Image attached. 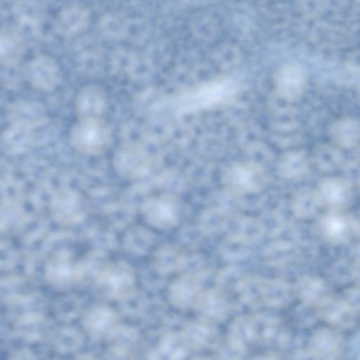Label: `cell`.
Here are the masks:
<instances>
[{
  "mask_svg": "<svg viewBox=\"0 0 360 360\" xmlns=\"http://www.w3.org/2000/svg\"><path fill=\"white\" fill-rule=\"evenodd\" d=\"M13 12L17 22L16 30L23 40L39 36L44 13L41 6L35 0H18Z\"/></svg>",
  "mask_w": 360,
  "mask_h": 360,
  "instance_id": "obj_10",
  "label": "cell"
},
{
  "mask_svg": "<svg viewBox=\"0 0 360 360\" xmlns=\"http://www.w3.org/2000/svg\"><path fill=\"white\" fill-rule=\"evenodd\" d=\"M358 184H359V188L360 189V176H359V183Z\"/></svg>",
  "mask_w": 360,
  "mask_h": 360,
  "instance_id": "obj_27",
  "label": "cell"
},
{
  "mask_svg": "<svg viewBox=\"0 0 360 360\" xmlns=\"http://www.w3.org/2000/svg\"><path fill=\"white\" fill-rule=\"evenodd\" d=\"M317 231L326 242L333 244H344L357 233L355 217L344 210L328 211L319 219Z\"/></svg>",
  "mask_w": 360,
  "mask_h": 360,
  "instance_id": "obj_7",
  "label": "cell"
},
{
  "mask_svg": "<svg viewBox=\"0 0 360 360\" xmlns=\"http://www.w3.org/2000/svg\"><path fill=\"white\" fill-rule=\"evenodd\" d=\"M320 208L321 206L314 188H301L292 199V209L294 213L302 219L314 217Z\"/></svg>",
  "mask_w": 360,
  "mask_h": 360,
  "instance_id": "obj_20",
  "label": "cell"
},
{
  "mask_svg": "<svg viewBox=\"0 0 360 360\" xmlns=\"http://www.w3.org/2000/svg\"><path fill=\"white\" fill-rule=\"evenodd\" d=\"M113 162L118 174L129 179L141 175L146 165V158L142 148L132 143L122 144L119 147Z\"/></svg>",
  "mask_w": 360,
  "mask_h": 360,
  "instance_id": "obj_12",
  "label": "cell"
},
{
  "mask_svg": "<svg viewBox=\"0 0 360 360\" xmlns=\"http://www.w3.org/2000/svg\"><path fill=\"white\" fill-rule=\"evenodd\" d=\"M103 56L100 51L95 50L84 51L78 58V64L79 66L86 69L87 67H95L98 69L103 65ZM83 68V69H84Z\"/></svg>",
  "mask_w": 360,
  "mask_h": 360,
  "instance_id": "obj_23",
  "label": "cell"
},
{
  "mask_svg": "<svg viewBox=\"0 0 360 360\" xmlns=\"http://www.w3.org/2000/svg\"><path fill=\"white\" fill-rule=\"evenodd\" d=\"M350 276L355 281L356 284L360 285V259H356L352 264L350 267Z\"/></svg>",
  "mask_w": 360,
  "mask_h": 360,
  "instance_id": "obj_25",
  "label": "cell"
},
{
  "mask_svg": "<svg viewBox=\"0 0 360 360\" xmlns=\"http://www.w3.org/2000/svg\"><path fill=\"white\" fill-rule=\"evenodd\" d=\"M310 155L300 149H292L283 153L279 158L277 171L286 180H295L304 176L309 168Z\"/></svg>",
  "mask_w": 360,
  "mask_h": 360,
  "instance_id": "obj_16",
  "label": "cell"
},
{
  "mask_svg": "<svg viewBox=\"0 0 360 360\" xmlns=\"http://www.w3.org/2000/svg\"><path fill=\"white\" fill-rule=\"evenodd\" d=\"M128 22L119 14H109L103 17L100 22L101 33L110 39L124 37L127 33Z\"/></svg>",
  "mask_w": 360,
  "mask_h": 360,
  "instance_id": "obj_21",
  "label": "cell"
},
{
  "mask_svg": "<svg viewBox=\"0 0 360 360\" xmlns=\"http://www.w3.org/2000/svg\"><path fill=\"white\" fill-rule=\"evenodd\" d=\"M109 99L106 91L98 84H89L77 94L75 110L77 117H105Z\"/></svg>",
  "mask_w": 360,
  "mask_h": 360,
  "instance_id": "obj_9",
  "label": "cell"
},
{
  "mask_svg": "<svg viewBox=\"0 0 360 360\" xmlns=\"http://www.w3.org/2000/svg\"><path fill=\"white\" fill-rule=\"evenodd\" d=\"M328 136L341 149L353 148L360 141V122L352 117L339 118L329 125Z\"/></svg>",
  "mask_w": 360,
  "mask_h": 360,
  "instance_id": "obj_14",
  "label": "cell"
},
{
  "mask_svg": "<svg viewBox=\"0 0 360 360\" xmlns=\"http://www.w3.org/2000/svg\"><path fill=\"white\" fill-rule=\"evenodd\" d=\"M25 41L16 29L2 28L0 37L1 64L6 67L16 65L21 58Z\"/></svg>",
  "mask_w": 360,
  "mask_h": 360,
  "instance_id": "obj_18",
  "label": "cell"
},
{
  "mask_svg": "<svg viewBox=\"0 0 360 360\" xmlns=\"http://www.w3.org/2000/svg\"><path fill=\"white\" fill-rule=\"evenodd\" d=\"M360 1V0H359Z\"/></svg>",
  "mask_w": 360,
  "mask_h": 360,
  "instance_id": "obj_28",
  "label": "cell"
},
{
  "mask_svg": "<svg viewBox=\"0 0 360 360\" xmlns=\"http://www.w3.org/2000/svg\"><path fill=\"white\" fill-rule=\"evenodd\" d=\"M314 190L321 207L328 211L344 210L352 202L354 194L352 183L340 176L320 180Z\"/></svg>",
  "mask_w": 360,
  "mask_h": 360,
  "instance_id": "obj_5",
  "label": "cell"
},
{
  "mask_svg": "<svg viewBox=\"0 0 360 360\" xmlns=\"http://www.w3.org/2000/svg\"><path fill=\"white\" fill-rule=\"evenodd\" d=\"M343 299L357 312L360 311V285L356 284L345 290Z\"/></svg>",
  "mask_w": 360,
  "mask_h": 360,
  "instance_id": "obj_24",
  "label": "cell"
},
{
  "mask_svg": "<svg viewBox=\"0 0 360 360\" xmlns=\"http://www.w3.org/2000/svg\"><path fill=\"white\" fill-rule=\"evenodd\" d=\"M24 77L32 88L49 92L60 84L62 73L57 62L51 56L40 55L32 59L24 68Z\"/></svg>",
  "mask_w": 360,
  "mask_h": 360,
  "instance_id": "obj_6",
  "label": "cell"
},
{
  "mask_svg": "<svg viewBox=\"0 0 360 360\" xmlns=\"http://www.w3.org/2000/svg\"><path fill=\"white\" fill-rule=\"evenodd\" d=\"M310 159L318 170L325 173L335 172L344 163L341 148L331 142L316 144L312 150Z\"/></svg>",
  "mask_w": 360,
  "mask_h": 360,
  "instance_id": "obj_17",
  "label": "cell"
},
{
  "mask_svg": "<svg viewBox=\"0 0 360 360\" xmlns=\"http://www.w3.org/2000/svg\"><path fill=\"white\" fill-rule=\"evenodd\" d=\"M309 75L307 69L297 63L282 65L274 77V91L276 96L288 102L300 100L307 91Z\"/></svg>",
  "mask_w": 360,
  "mask_h": 360,
  "instance_id": "obj_4",
  "label": "cell"
},
{
  "mask_svg": "<svg viewBox=\"0 0 360 360\" xmlns=\"http://www.w3.org/2000/svg\"><path fill=\"white\" fill-rule=\"evenodd\" d=\"M11 125L18 127L34 128L45 122L44 108L39 103L20 101L13 103L8 110Z\"/></svg>",
  "mask_w": 360,
  "mask_h": 360,
  "instance_id": "obj_15",
  "label": "cell"
},
{
  "mask_svg": "<svg viewBox=\"0 0 360 360\" xmlns=\"http://www.w3.org/2000/svg\"><path fill=\"white\" fill-rule=\"evenodd\" d=\"M71 147L78 153L98 156L105 153L113 141V132L105 117H77L68 134Z\"/></svg>",
  "mask_w": 360,
  "mask_h": 360,
  "instance_id": "obj_1",
  "label": "cell"
},
{
  "mask_svg": "<svg viewBox=\"0 0 360 360\" xmlns=\"http://www.w3.org/2000/svg\"><path fill=\"white\" fill-rule=\"evenodd\" d=\"M265 168L253 160L233 162L224 167L221 182L229 193L241 195L258 193L266 186Z\"/></svg>",
  "mask_w": 360,
  "mask_h": 360,
  "instance_id": "obj_3",
  "label": "cell"
},
{
  "mask_svg": "<svg viewBox=\"0 0 360 360\" xmlns=\"http://www.w3.org/2000/svg\"><path fill=\"white\" fill-rule=\"evenodd\" d=\"M89 20V11L84 6L79 4L68 6L58 14L55 29L63 37H74L86 29Z\"/></svg>",
  "mask_w": 360,
  "mask_h": 360,
  "instance_id": "obj_13",
  "label": "cell"
},
{
  "mask_svg": "<svg viewBox=\"0 0 360 360\" xmlns=\"http://www.w3.org/2000/svg\"><path fill=\"white\" fill-rule=\"evenodd\" d=\"M237 92V85L228 77L214 79L181 94L177 98L176 110L192 113L210 110L231 101Z\"/></svg>",
  "mask_w": 360,
  "mask_h": 360,
  "instance_id": "obj_2",
  "label": "cell"
},
{
  "mask_svg": "<svg viewBox=\"0 0 360 360\" xmlns=\"http://www.w3.org/2000/svg\"><path fill=\"white\" fill-rule=\"evenodd\" d=\"M344 343L342 335L335 330L321 327L312 333L309 339V349L314 358L334 359L342 355Z\"/></svg>",
  "mask_w": 360,
  "mask_h": 360,
  "instance_id": "obj_11",
  "label": "cell"
},
{
  "mask_svg": "<svg viewBox=\"0 0 360 360\" xmlns=\"http://www.w3.org/2000/svg\"><path fill=\"white\" fill-rule=\"evenodd\" d=\"M326 292V281L317 276H304L299 281V296L307 306L315 307L327 295Z\"/></svg>",
  "mask_w": 360,
  "mask_h": 360,
  "instance_id": "obj_19",
  "label": "cell"
},
{
  "mask_svg": "<svg viewBox=\"0 0 360 360\" xmlns=\"http://www.w3.org/2000/svg\"><path fill=\"white\" fill-rule=\"evenodd\" d=\"M357 231L360 233V212L357 217H355Z\"/></svg>",
  "mask_w": 360,
  "mask_h": 360,
  "instance_id": "obj_26",
  "label": "cell"
},
{
  "mask_svg": "<svg viewBox=\"0 0 360 360\" xmlns=\"http://www.w3.org/2000/svg\"><path fill=\"white\" fill-rule=\"evenodd\" d=\"M327 0H297L300 11L307 17H318L326 9Z\"/></svg>",
  "mask_w": 360,
  "mask_h": 360,
  "instance_id": "obj_22",
  "label": "cell"
},
{
  "mask_svg": "<svg viewBox=\"0 0 360 360\" xmlns=\"http://www.w3.org/2000/svg\"><path fill=\"white\" fill-rule=\"evenodd\" d=\"M315 309L319 319L331 326L351 329L356 324L357 311L343 298L326 295Z\"/></svg>",
  "mask_w": 360,
  "mask_h": 360,
  "instance_id": "obj_8",
  "label": "cell"
}]
</instances>
